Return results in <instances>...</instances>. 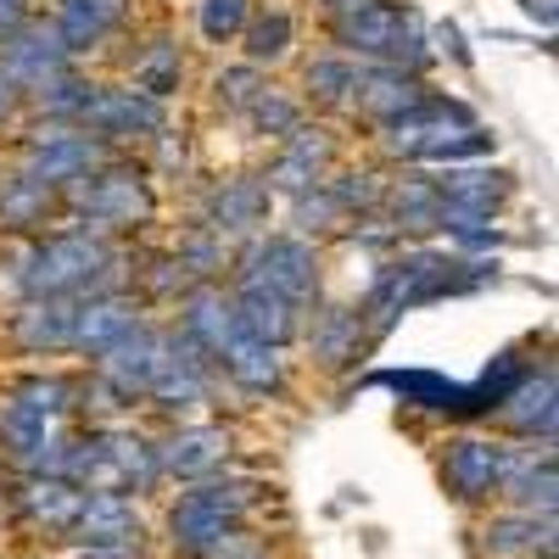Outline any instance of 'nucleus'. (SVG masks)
<instances>
[{"mask_svg":"<svg viewBox=\"0 0 559 559\" xmlns=\"http://www.w3.org/2000/svg\"><path fill=\"white\" fill-rule=\"evenodd\" d=\"M252 503H258V481H241V476L191 481L168 509L174 554L179 559H263V548L247 543Z\"/></svg>","mask_w":559,"mask_h":559,"instance_id":"obj_1","label":"nucleus"},{"mask_svg":"<svg viewBox=\"0 0 559 559\" xmlns=\"http://www.w3.org/2000/svg\"><path fill=\"white\" fill-rule=\"evenodd\" d=\"M386 146L408 163H448L459 168L464 157H487L492 140L476 129V118L448 96H426L414 112H403L397 123H386Z\"/></svg>","mask_w":559,"mask_h":559,"instance_id":"obj_2","label":"nucleus"},{"mask_svg":"<svg viewBox=\"0 0 559 559\" xmlns=\"http://www.w3.org/2000/svg\"><path fill=\"white\" fill-rule=\"evenodd\" d=\"M73 224L84 236H102V229H140L152 218V185L134 163H102L90 179H79L68 191Z\"/></svg>","mask_w":559,"mask_h":559,"instance_id":"obj_3","label":"nucleus"},{"mask_svg":"<svg viewBox=\"0 0 559 559\" xmlns=\"http://www.w3.org/2000/svg\"><path fill=\"white\" fill-rule=\"evenodd\" d=\"M236 286H263V292H274L280 302H292L302 313L319 292V252L302 236H258L241 252Z\"/></svg>","mask_w":559,"mask_h":559,"instance_id":"obj_4","label":"nucleus"},{"mask_svg":"<svg viewBox=\"0 0 559 559\" xmlns=\"http://www.w3.org/2000/svg\"><path fill=\"white\" fill-rule=\"evenodd\" d=\"M102 163H107V146L90 129H73V123H39L23 146V174L39 179L45 191H73Z\"/></svg>","mask_w":559,"mask_h":559,"instance_id":"obj_5","label":"nucleus"},{"mask_svg":"<svg viewBox=\"0 0 559 559\" xmlns=\"http://www.w3.org/2000/svg\"><path fill=\"white\" fill-rule=\"evenodd\" d=\"M213 381H218V364L197 347V342H185L179 331L163 336V364H157V376H152V403L157 408H202L213 403Z\"/></svg>","mask_w":559,"mask_h":559,"instance_id":"obj_6","label":"nucleus"},{"mask_svg":"<svg viewBox=\"0 0 559 559\" xmlns=\"http://www.w3.org/2000/svg\"><path fill=\"white\" fill-rule=\"evenodd\" d=\"M503 442L492 437H453L442 453V481L459 503H487L503 487Z\"/></svg>","mask_w":559,"mask_h":559,"instance_id":"obj_7","label":"nucleus"},{"mask_svg":"<svg viewBox=\"0 0 559 559\" xmlns=\"http://www.w3.org/2000/svg\"><path fill=\"white\" fill-rule=\"evenodd\" d=\"M163 102L140 96V90H102L96 107H90L84 129L102 140V146H123V140H157L168 123H163Z\"/></svg>","mask_w":559,"mask_h":559,"instance_id":"obj_8","label":"nucleus"},{"mask_svg":"<svg viewBox=\"0 0 559 559\" xmlns=\"http://www.w3.org/2000/svg\"><path fill=\"white\" fill-rule=\"evenodd\" d=\"M68 68H73V57H68V45L57 39L51 23H28V28H17L7 45H0V73H7L23 96L39 90L45 79L68 73Z\"/></svg>","mask_w":559,"mask_h":559,"instance_id":"obj_9","label":"nucleus"},{"mask_svg":"<svg viewBox=\"0 0 559 559\" xmlns=\"http://www.w3.org/2000/svg\"><path fill=\"white\" fill-rule=\"evenodd\" d=\"M152 453H157V476L207 481L229 464V431L224 426H179L174 437L152 442Z\"/></svg>","mask_w":559,"mask_h":559,"instance_id":"obj_10","label":"nucleus"},{"mask_svg":"<svg viewBox=\"0 0 559 559\" xmlns=\"http://www.w3.org/2000/svg\"><path fill=\"white\" fill-rule=\"evenodd\" d=\"M12 503H17V521H23V526H34L39 537L68 543L84 492H79L73 481H62V476H23L17 492H12Z\"/></svg>","mask_w":559,"mask_h":559,"instance_id":"obj_11","label":"nucleus"},{"mask_svg":"<svg viewBox=\"0 0 559 559\" xmlns=\"http://www.w3.org/2000/svg\"><path fill=\"white\" fill-rule=\"evenodd\" d=\"M163 364V331H152V324H134V331L102 358V381L118 392V397H146L152 392V376Z\"/></svg>","mask_w":559,"mask_h":559,"instance_id":"obj_12","label":"nucleus"},{"mask_svg":"<svg viewBox=\"0 0 559 559\" xmlns=\"http://www.w3.org/2000/svg\"><path fill=\"white\" fill-rule=\"evenodd\" d=\"M179 336H185V342H197V347L218 364V353L241 336L229 297H224L218 286H191V292H185V302H179Z\"/></svg>","mask_w":559,"mask_h":559,"instance_id":"obj_13","label":"nucleus"},{"mask_svg":"<svg viewBox=\"0 0 559 559\" xmlns=\"http://www.w3.org/2000/svg\"><path fill=\"white\" fill-rule=\"evenodd\" d=\"M129 12H134V0H62L51 28L68 45V57H79V51H96L102 39H112L129 23Z\"/></svg>","mask_w":559,"mask_h":559,"instance_id":"obj_14","label":"nucleus"},{"mask_svg":"<svg viewBox=\"0 0 559 559\" xmlns=\"http://www.w3.org/2000/svg\"><path fill=\"white\" fill-rule=\"evenodd\" d=\"M269 218V185L263 179H224L207 191V229L224 236H258Z\"/></svg>","mask_w":559,"mask_h":559,"instance_id":"obj_15","label":"nucleus"},{"mask_svg":"<svg viewBox=\"0 0 559 559\" xmlns=\"http://www.w3.org/2000/svg\"><path fill=\"white\" fill-rule=\"evenodd\" d=\"M134 302L129 297H90V302H73V336L68 347L73 353H90V358H107L129 331H134Z\"/></svg>","mask_w":559,"mask_h":559,"instance_id":"obj_16","label":"nucleus"},{"mask_svg":"<svg viewBox=\"0 0 559 559\" xmlns=\"http://www.w3.org/2000/svg\"><path fill=\"white\" fill-rule=\"evenodd\" d=\"M324 168H331V134L302 123L297 134H286V152H280V157H274V168H269V191L308 197V191H319Z\"/></svg>","mask_w":559,"mask_h":559,"instance_id":"obj_17","label":"nucleus"},{"mask_svg":"<svg viewBox=\"0 0 559 559\" xmlns=\"http://www.w3.org/2000/svg\"><path fill=\"white\" fill-rule=\"evenodd\" d=\"M554 364H543L537 376H521L515 392L498 403V419L526 442H554Z\"/></svg>","mask_w":559,"mask_h":559,"instance_id":"obj_18","label":"nucleus"},{"mask_svg":"<svg viewBox=\"0 0 559 559\" xmlns=\"http://www.w3.org/2000/svg\"><path fill=\"white\" fill-rule=\"evenodd\" d=\"M481 554L487 559H548L554 554V515H521V509H503L481 532Z\"/></svg>","mask_w":559,"mask_h":559,"instance_id":"obj_19","label":"nucleus"},{"mask_svg":"<svg viewBox=\"0 0 559 559\" xmlns=\"http://www.w3.org/2000/svg\"><path fill=\"white\" fill-rule=\"evenodd\" d=\"M426 96H431V90L419 84L414 73H403V68H364V73H358V90H353V107L369 112V118L386 129V123H397L403 112H414Z\"/></svg>","mask_w":559,"mask_h":559,"instance_id":"obj_20","label":"nucleus"},{"mask_svg":"<svg viewBox=\"0 0 559 559\" xmlns=\"http://www.w3.org/2000/svg\"><path fill=\"white\" fill-rule=\"evenodd\" d=\"M229 308H236L241 336H252L263 347H286L302 331V313L292 302H280L274 292H263V286H236L229 292Z\"/></svg>","mask_w":559,"mask_h":559,"instance_id":"obj_21","label":"nucleus"},{"mask_svg":"<svg viewBox=\"0 0 559 559\" xmlns=\"http://www.w3.org/2000/svg\"><path fill=\"white\" fill-rule=\"evenodd\" d=\"M308 347L324 369H353L369 347V331H364L358 308H319L313 324H308Z\"/></svg>","mask_w":559,"mask_h":559,"instance_id":"obj_22","label":"nucleus"},{"mask_svg":"<svg viewBox=\"0 0 559 559\" xmlns=\"http://www.w3.org/2000/svg\"><path fill=\"white\" fill-rule=\"evenodd\" d=\"M73 336V302L68 297H28L12 313V342L23 353H62Z\"/></svg>","mask_w":559,"mask_h":559,"instance_id":"obj_23","label":"nucleus"},{"mask_svg":"<svg viewBox=\"0 0 559 559\" xmlns=\"http://www.w3.org/2000/svg\"><path fill=\"white\" fill-rule=\"evenodd\" d=\"M218 376H229L241 392L269 397V392L286 386V358H280V347H263L252 336H236V342L218 353Z\"/></svg>","mask_w":559,"mask_h":559,"instance_id":"obj_24","label":"nucleus"},{"mask_svg":"<svg viewBox=\"0 0 559 559\" xmlns=\"http://www.w3.org/2000/svg\"><path fill=\"white\" fill-rule=\"evenodd\" d=\"M51 207H57V191H45V185L28 179L23 168L0 179V229H12V236H34L39 224H51Z\"/></svg>","mask_w":559,"mask_h":559,"instance_id":"obj_25","label":"nucleus"},{"mask_svg":"<svg viewBox=\"0 0 559 559\" xmlns=\"http://www.w3.org/2000/svg\"><path fill=\"white\" fill-rule=\"evenodd\" d=\"M381 202H392V236H431L437 213H442L437 179H426V174H403Z\"/></svg>","mask_w":559,"mask_h":559,"instance_id":"obj_26","label":"nucleus"},{"mask_svg":"<svg viewBox=\"0 0 559 559\" xmlns=\"http://www.w3.org/2000/svg\"><path fill=\"white\" fill-rule=\"evenodd\" d=\"M34 96V107L45 112V123H73V129H84V118H90V107H96V96H102V84H90L84 73H57V79H45L39 90H28Z\"/></svg>","mask_w":559,"mask_h":559,"instance_id":"obj_27","label":"nucleus"},{"mask_svg":"<svg viewBox=\"0 0 559 559\" xmlns=\"http://www.w3.org/2000/svg\"><path fill=\"white\" fill-rule=\"evenodd\" d=\"M437 197H442L448 207L487 213V218H492V207L509 197V174H498V168H448V174L437 179Z\"/></svg>","mask_w":559,"mask_h":559,"instance_id":"obj_28","label":"nucleus"},{"mask_svg":"<svg viewBox=\"0 0 559 559\" xmlns=\"http://www.w3.org/2000/svg\"><path fill=\"white\" fill-rule=\"evenodd\" d=\"M129 73H134V84H129V90H140V96H152V102H168L174 90L185 84L179 45H174V39H152L146 51H140V57L129 62Z\"/></svg>","mask_w":559,"mask_h":559,"instance_id":"obj_29","label":"nucleus"},{"mask_svg":"<svg viewBox=\"0 0 559 559\" xmlns=\"http://www.w3.org/2000/svg\"><path fill=\"white\" fill-rule=\"evenodd\" d=\"M358 73H364V62H353V57H342V51L313 57V62H308V96H313L319 107H353Z\"/></svg>","mask_w":559,"mask_h":559,"instance_id":"obj_30","label":"nucleus"},{"mask_svg":"<svg viewBox=\"0 0 559 559\" xmlns=\"http://www.w3.org/2000/svg\"><path fill=\"white\" fill-rule=\"evenodd\" d=\"M241 39H247V62L252 68H263V62H280L292 51V39H297V23H292V12H252V23L241 28Z\"/></svg>","mask_w":559,"mask_h":559,"instance_id":"obj_31","label":"nucleus"},{"mask_svg":"<svg viewBox=\"0 0 559 559\" xmlns=\"http://www.w3.org/2000/svg\"><path fill=\"white\" fill-rule=\"evenodd\" d=\"M269 90V79H263V68H252V62H236V68H224L218 79H213V102L224 107V112H241L247 118V107Z\"/></svg>","mask_w":559,"mask_h":559,"instance_id":"obj_32","label":"nucleus"},{"mask_svg":"<svg viewBox=\"0 0 559 559\" xmlns=\"http://www.w3.org/2000/svg\"><path fill=\"white\" fill-rule=\"evenodd\" d=\"M247 123L258 129V134H274V140H286V134H297L302 129V102H292V96H280V90L269 84L263 96L247 107Z\"/></svg>","mask_w":559,"mask_h":559,"instance_id":"obj_33","label":"nucleus"},{"mask_svg":"<svg viewBox=\"0 0 559 559\" xmlns=\"http://www.w3.org/2000/svg\"><path fill=\"white\" fill-rule=\"evenodd\" d=\"M324 197H331V202L342 207V218H353V213L381 207L386 185H381V174H336L331 185H324Z\"/></svg>","mask_w":559,"mask_h":559,"instance_id":"obj_34","label":"nucleus"},{"mask_svg":"<svg viewBox=\"0 0 559 559\" xmlns=\"http://www.w3.org/2000/svg\"><path fill=\"white\" fill-rule=\"evenodd\" d=\"M174 258H179V269L191 274V280H213L218 269H229V247L213 236V229H197V236H185Z\"/></svg>","mask_w":559,"mask_h":559,"instance_id":"obj_35","label":"nucleus"},{"mask_svg":"<svg viewBox=\"0 0 559 559\" xmlns=\"http://www.w3.org/2000/svg\"><path fill=\"white\" fill-rule=\"evenodd\" d=\"M252 0H202V12H197V23H202V34L213 39V45H224V39H241V28L252 23Z\"/></svg>","mask_w":559,"mask_h":559,"instance_id":"obj_36","label":"nucleus"},{"mask_svg":"<svg viewBox=\"0 0 559 559\" xmlns=\"http://www.w3.org/2000/svg\"><path fill=\"white\" fill-rule=\"evenodd\" d=\"M336 224H342V207L324 197V185L308 191V197H297V229L302 236H319V229H336Z\"/></svg>","mask_w":559,"mask_h":559,"instance_id":"obj_37","label":"nucleus"},{"mask_svg":"<svg viewBox=\"0 0 559 559\" xmlns=\"http://www.w3.org/2000/svg\"><path fill=\"white\" fill-rule=\"evenodd\" d=\"M34 23V7L28 0H0V45H7L17 28H28Z\"/></svg>","mask_w":559,"mask_h":559,"instance_id":"obj_38","label":"nucleus"},{"mask_svg":"<svg viewBox=\"0 0 559 559\" xmlns=\"http://www.w3.org/2000/svg\"><path fill=\"white\" fill-rule=\"evenodd\" d=\"M23 102H28V96H23V90H17L7 73H0V129H7V123L17 118V107H23Z\"/></svg>","mask_w":559,"mask_h":559,"instance_id":"obj_39","label":"nucleus"},{"mask_svg":"<svg viewBox=\"0 0 559 559\" xmlns=\"http://www.w3.org/2000/svg\"><path fill=\"white\" fill-rule=\"evenodd\" d=\"M331 17H347V12H364V7H381V0H319Z\"/></svg>","mask_w":559,"mask_h":559,"instance_id":"obj_40","label":"nucleus"},{"mask_svg":"<svg viewBox=\"0 0 559 559\" xmlns=\"http://www.w3.org/2000/svg\"><path fill=\"white\" fill-rule=\"evenodd\" d=\"M526 12H537L543 23H554V0H526Z\"/></svg>","mask_w":559,"mask_h":559,"instance_id":"obj_41","label":"nucleus"},{"mask_svg":"<svg viewBox=\"0 0 559 559\" xmlns=\"http://www.w3.org/2000/svg\"><path fill=\"white\" fill-rule=\"evenodd\" d=\"M548 559H554V554H548Z\"/></svg>","mask_w":559,"mask_h":559,"instance_id":"obj_42","label":"nucleus"}]
</instances>
